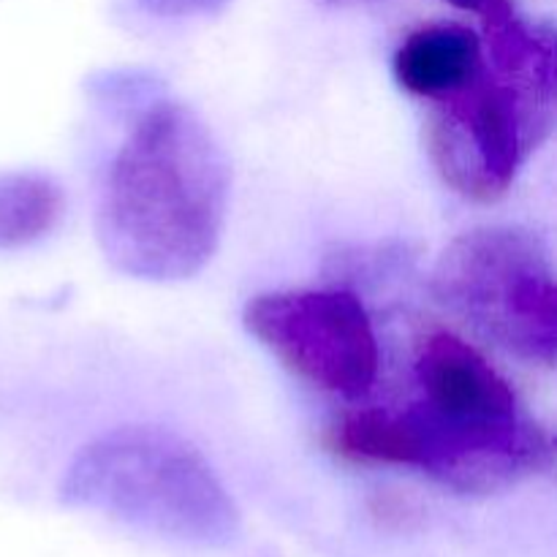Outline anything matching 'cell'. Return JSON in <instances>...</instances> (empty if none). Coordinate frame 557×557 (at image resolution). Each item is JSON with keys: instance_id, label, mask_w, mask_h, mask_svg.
<instances>
[{"instance_id": "8", "label": "cell", "mask_w": 557, "mask_h": 557, "mask_svg": "<svg viewBox=\"0 0 557 557\" xmlns=\"http://www.w3.org/2000/svg\"><path fill=\"white\" fill-rule=\"evenodd\" d=\"M65 210L63 188L38 172H0V250L47 237Z\"/></svg>"}, {"instance_id": "3", "label": "cell", "mask_w": 557, "mask_h": 557, "mask_svg": "<svg viewBox=\"0 0 557 557\" xmlns=\"http://www.w3.org/2000/svg\"><path fill=\"white\" fill-rule=\"evenodd\" d=\"M60 500L190 547H228L243 528L210 462L180 435L145 424L90 441L65 471Z\"/></svg>"}, {"instance_id": "4", "label": "cell", "mask_w": 557, "mask_h": 557, "mask_svg": "<svg viewBox=\"0 0 557 557\" xmlns=\"http://www.w3.org/2000/svg\"><path fill=\"white\" fill-rule=\"evenodd\" d=\"M433 288L451 313L495 346L531 364H555V272L533 232L484 226L462 234L435 264Z\"/></svg>"}, {"instance_id": "11", "label": "cell", "mask_w": 557, "mask_h": 557, "mask_svg": "<svg viewBox=\"0 0 557 557\" xmlns=\"http://www.w3.org/2000/svg\"><path fill=\"white\" fill-rule=\"evenodd\" d=\"M324 5H354V3H364V0H319Z\"/></svg>"}, {"instance_id": "7", "label": "cell", "mask_w": 557, "mask_h": 557, "mask_svg": "<svg viewBox=\"0 0 557 557\" xmlns=\"http://www.w3.org/2000/svg\"><path fill=\"white\" fill-rule=\"evenodd\" d=\"M484 60L482 38L466 25L438 22L413 30L395 52L397 85L417 98L438 101L462 90Z\"/></svg>"}, {"instance_id": "10", "label": "cell", "mask_w": 557, "mask_h": 557, "mask_svg": "<svg viewBox=\"0 0 557 557\" xmlns=\"http://www.w3.org/2000/svg\"><path fill=\"white\" fill-rule=\"evenodd\" d=\"M449 3L462 11H482L484 5H487V0H449Z\"/></svg>"}, {"instance_id": "2", "label": "cell", "mask_w": 557, "mask_h": 557, "mask_svg": "<svg viewBox=\"0 0 557 557\" xmlns=\"http://www.w3.org/2000/svg\"><path fill=\"white\" fill-rule=\"evenodd\" d=\"M479 14L487 60L462 90L433 101L428 152L446 185L490 205L553 134L555 33L511 0H487Z\"/></svg>"}, {"instance_id": "6", "label": "cell", "mask_w": 557, "mask_h": 557, "mask_svg": "<svg viewBox=\"0 0 557 557\" xmlns=\"http://www.w3.org/2000/svg\"><path fill=\"white\" fill-rule=\"evenodd\" d=\"M422 406L451 422H509L525 413L509 381L451 332H430L417 351Z\"/></svg>"}, {"instance_id": "5", "label": "cell", "mask_w": 557, "mask_h": 557, "mask_svg": "<svg viewBox=\"0 0 557 557\" xmlns=\"http://www.w3.org/2000/svg\"><path fill=\"white\" fill-rule=\"evenodd\" d=\"M245 330L315 389L354 400L379 375V341L357 294L272 292L245 305Z\"/></svg>"}, {"instance_id": "1", "label": "cell", "mask_w": 557, "mask_h": 557, "mask_svg": "<svg viewBox=\"0 0 557 557\" xmlns=\"http://www.w3.org/2000/svg\"><path fill=\"white\" fill-rule=\"evenodd\" d=\"M228 190L226 152L205 120L180 101H152L107 172L98 245L136 281H188L221 245Z\"/></svg>"}, {"instance_id": "9", "label": "cell", "mask_w": 557, "mask_h": 557, "mask_svg": "<svg viewBox=\"0 0 557 557\" xmlns=\"http://www.w3.org/2000/svg\"><path fill=\"white\" fill-rule=\"evenodd\" d=\"M141 9L163 20H185V16H212L226 9L232 0H139Z\"/></svg>"}]
</instances>
